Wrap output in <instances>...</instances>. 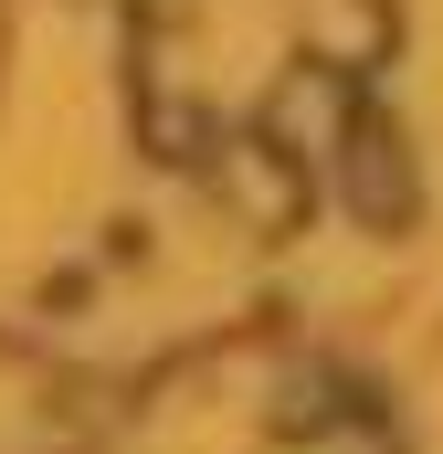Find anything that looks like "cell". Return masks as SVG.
<instances>
[{"mask_svg": "<svg viewBox=\"0 0 443 454\" xmlns=\"http://www.w3.org/2000/svg\"><path fill=\"white\" fill-rule=\"evenodd\" d=\"M348 201H359L369 223H401V212H412V180H401V159H391V127H359V137H348Z\"/></svg>", "mask_w": 443, "mask_h": 454, "instance_id": "6da1fadb", "label": "cell"}]
</instances>
